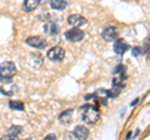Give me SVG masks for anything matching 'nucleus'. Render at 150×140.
<instances>
[{"instance_id": "nucleus-1", "label": "nucleus", "mask_w": 150, "mask_h": 140, "mask_svg": "<svg viewBox=\"0 0 150 140\" xmlns=\"http://www.w3.org/2000/svg\"><path fill=\"white\" fill-rule=\"evenodd\" d=\"M100 119V113L95 106L93 105H85L81 108V120L85 121L86 124H96Z\"/></svg>"}, {"instance_id": "nucleus-2", "label": "nucleus", "mask_w": 150, "mask_h": 140, "mask_svg": "<svg viewBox=\"0 0 150 140\" xmlns=\"http://www.w3.org/2000/svg\"><path fill=\"white\" fill-rule=\"evenodd\" d=\"M16 74V66L13 62H4L0 64V81L9 83Z\"/></svg>"}, {"instance_id": "nucleus-3", "label": "nucleus", "mask_w": 150, "mask_h": 140, "mask_svg": "<svg viewBox=\"0 0 150 140\" xmlns=\"http://www.w3.org/2000/svg\"><path fill=\"white\" fill-rule=\"evenodd\" d=\"M65 39L68 41H71V43H78V41H81L84 39V31L81 29H79L78 26H74L73 29H69L68 31H65Z\"/></svg>"}, {"instance_id": "nucleus-4", "label": "nucleus", "mask_w": 150, "mask_h": 140, "mask_svg": "<svg viewBox=\"0 0 150 140\" xmlns=\"http://www.w3.org/2000/svg\"><path fill=\"white\" fill-rule=\"evenodd\" d=\"M46 57L51 62H62L65 57V50L62 46H53L51 49L48 50L46 53Z\"/></svg>"}, {"instance_id": "nucleus-5", "label": "nucleus", "mask_w": 150, "mask_h": 140, "mask_svg": "<svg viewBox=\"0 0 150 140\" xmlns=\"http://www.w3.org/2000/svg\"><path fill=\"white\" fill-rule=\"evenodd\" d=\"M25 43L35 49H44L46 46V40L43 36H30V38H28L25 40Z\"/></svg>"}, {"instance_id": "nucleus-6", "label": "nucleus", "mask_w": 150, "mask_h": 140, "mask_svg": "<svg viewBox=\"0 0 150 140\" xmlns=\"http://www.w3.org/2000/svg\"><path fill=\"white\" fill-rule=\"evenodd\" d=\"M101 36L105 41H115L118 39V30L115 26H106L103 29Z\"/></svg>"}, {"instance_id": "nucleus-7", "label": "nucleus", "mask_w": 150, "mask_h": 140, "mask_svg": "<svg viewBox=\"0 0 150 140\" xmlns=\"http://www.w3.org/2000/svg\"><path fill=\"white\" fill-rule=\"evenodd\" d=\"M68 23L71 26H83V25H86V19L79 14H71V15L68 16Z\"/></svg>"}, {"instance_id": "nucleus-8", "label": "nucleus", "mask_w": 150, "mask_h": 140, "mask_svg": "<svg viewBox=\"0 0 150 140\" xmlns=\"http://www.w3.org/2000/svg\"><path fill=\"white\" fill-rule=\"evenodd\" d=\"M129 49V45L128 43H126L125 40L123 39H116L114 41V51L116 54H119V55H123L125 54V51Z\"/></svg>"}, {"instance_id": "nucleus-9", "label": "nucleus", "mask_w": 150, "mask_h": 140, "mask_svg": "<svg viewBox=\"0 0 150 140\" xmlns=\"http://www.w3.org/2000/svg\"><path fill=\"white\" fill-rule=\"evenodd\" d=\"M74 136L79 139V140H83V139H88L89 138V135H90V133H89V130L85 128V127H83V125H78L76 128L74 129Z\"/></svg>"}, {"instance_id": "nucleus-10", "label": "nucleus", "mask_w": 150, "mask_h": 140, "mask_svg": "<svg viewBox=\"0 0 150 140\" xmlns=\"http://www.w3.org/2000/svg\"><path fill=\"white\" fill-rule=\"evenodd\" d=\"M73 109H68V110H65L63 111L62 114H60L59 116V120H60V123L62 124H65V125H68L71 123V120H73Z\"/></svg>"}, {"instance_id": "nucleus-11", "label": "nucleus", "mask_w": 150, "mask_h": 140, "mask_svg": "<svg viewBox=\"0 0 150 140\" xmlns=\"http://www.w3.org/2000/svg\"><path fill=\"white\" fill-rule=\"evenodd\" d=\"M39 5H40V0H25L23 8H24V11L30 13V11H34Z\"/></svg>"}, {"instance_id": "nucleus-12", "label": "nucleus", "mask_w": 150, "mask_h": 140, "mask_svg": "<svg viewBox=\"0 0 150 140\" xmlns=\"http://www.w3.org/2000/svg\"><path fill=\"white\" fill-rule=\"evenodd\" d=\"M44 31H45V34H48V35H55L59 33V26L56 25L54 21H49L44 25Z\"/></svg>"}, {"instance_id": "nucleus-13", "label": "nucleus", "mask_w": 150, "mask_h": 140, "mask_svg": "<svg viewBox=\"0 0 150 140\" xmlns=\"http://www.w3.org/2000/svg\"><path fill=\"white\" fill-rule=\"evenodd\" d=\"M23 132V128L20 125H13V127L9 128L8 130V136L6 139H16L18 135Z\"/></svg>"}, {"instance_id": "nucleus-14", "label": "nucleus", "mask_w": 150, "mask_h": 140, "mask_svg": "<svg viewBox=\"0 0 150 140\" xmlns=\"http://www.w3.org/2000/svg\"><path fill=\"white\" fill-rule=\"evenodd\" d=\"M68 5L67 0H50V6L54 10H64Z\"/></svg>"}, {"instance_id": "nucleus-15", "label": "nucleus", "mask_w": 150, "mask_h": 140, "mask_svg": "<svg viewBox=\"0 0 150 140\" xmlns=\"http://www.w3.org/2000/svg\"><path fill=\"white\" fill-rule=\"evenodd\" d=\"M9 108L13 109V110H20V111H23V110H24V104H23L21 101L10 100V101H9Z\"/></svg>"}, {"instance_id": "nucleus-16", "label": "nucleus", "mask_w": 150, "mask_h": 140, "mask_svg": "<svg viewBox=\"0 0 150 140\" xmlns=\"http://www.w3.org/2000/svg\"><path fill=\"white\" fill-rule=\"evenodd\" d=\"M120 94V88H114V89H111V90H109L108 91V98H116Z\"/></svg>"}, {"instance_id": "nucleus-17", "label": "nucleus", "mask_w": 150, "mask_h": 140, "mask_svg": "<svg viewBox=\"0 0 150 140\" xmlns=\"http://www.w3.org/2000/svg\"><path fill=\"white\" fill-rule=\"evenodd\" d=\"M114 74L115 75H123V74H125V66L124 65H118L114 70Z\"/></svg>"}, {"instance_id": "nucleus-18", "label": "nucleus", "mask_w": 150, "mask_h": 140, "mask_svg": "<svg viewBox=\"0 0 150 140\" xmlns=\"http://www.w3.org/2000/svg\"><path fill=\"white\" fill-rule=\"evenodd\" d=\"M142 53H143V51H142V49H140V48H134L133 49V54L137 55V57H138V55H140Z\"/></svg>"}, {"instance_id": "nucleus-19", "label": "nucleus", "mask_w": 150, "mask_h": 140, "mask_svg": "<svg viewBox=\"0 0 150 140\" xmlns=\"http://www.w3.org/2000/svg\"><path fill=\"white\" fill-rule=\"evenodd\" d=\"M46 140H53V139H56V135L55 134H50V135H46L45 136Z\"/></svg>"}, {"instance_id": "nucleus-20", "label": "nucleus", "mask_w": 150, "mask_h": 140, "mask_svg": "<svg viewBox=\"0 0 150 140\" xmlns=\"http://www.w3.org/2000/svg\"><path fill=\"white\" fill-rule=\"evenodd\" d=\"M149 39H150V38H149Z\"/></svg>"}]
</instances>
